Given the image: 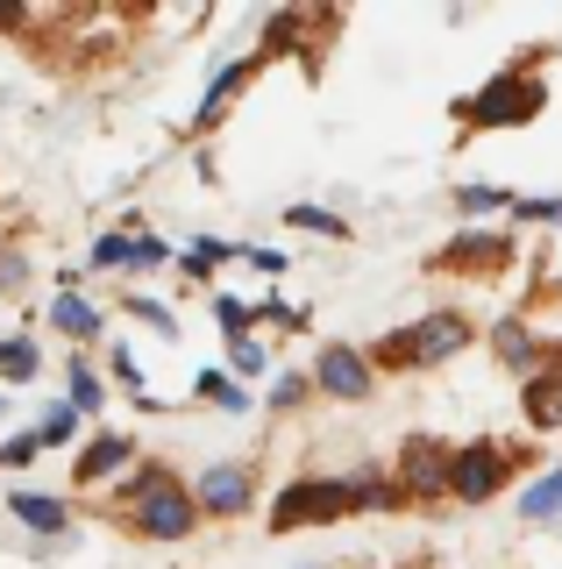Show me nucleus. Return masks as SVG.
<instances>
[{"label":"nucleus","instance_id":"1","mask_svg":"<svg viewBox=\"0 0 562 569\" xmlns=\"http://www.w3.org/2000/svg\"><path fill=\"white\" fill-rule=\"evenodd\" d=\"M114 520L136 527V533H157V541H179V533H192V520H200V512H192V498L179 491V477L150 462V470L129 485V498L114 506Z\"/></svg>","mask_w":562,"mask_h":569},{"label":"nucleus","instance_id":"2","mask_svg":"<svg viewBox=\"0 0 562 569\" xmlns=\"http://www.w3.org/2000/svg\"><path fill=\"white\" fill-rule=\"evenodd\" d=\"M463 320L455 313H434V320H420V328L407 335H392V342H378V363H392V370H413V363H434V356H449V349H463Z\"/></svg>","mask_w":562,"mask_h":569},{"label":"nucleus","instance_id":"3","mask_svg":"<svg viewBox=\"0 0 562 569\" xmlns=\"http://www.w3.org/2000/svg\"><path fill=\"white\" fill-rule=\"evenodd\" d=\"M342 506H349V485L307 477V485H292V491L271 506V527H307V512H342Z\"/></svg>","mask_w":562,"mask_h":569},{"label":"nucleus","instance_id":"4","mask_svg":"<svg viewBox=\"0 0 562 569\" xmlns=\"http://www.w3.org/2000/svg\"><path fill=\"white\" fill-rule=\"evenodd\" d=\"M449 462H455V449H442V441H407L399 491H449Z\"/></svg>","mask_w":562,"mask_h":569},{"label":"nucleus","instance_id":"5","mask_svg":"<svg viewBox=\"0 0 562 569\" xmlns=\"http://www.w3.org/2000/svg\"><path fill=\"white\" fill-rule=\"evenodd\" d=\"M499 477H505V456L491 449V441H484V449H463V456L449 462V491L455 498H491Z\"/></svg>","mask_w":562,"mask_h":569},{"label":"nucleus","instance_id":"6","mask_svg":"<svg viewBox=\"0 0 562 569\" xmlns=\"http://www.w3.org/2000/svg\"><path fill=\"white\" fill-rule=\"evenodd\" d=\"M200 506L207 512H242L250 506V470H242V462H214V470L200 477Z\"/></svg>","mask_w":562,"mask_h":569},{"label":"nucleus","instance_id":"7","mask_svg":"<svg viewBox=\"0 0 562 569\" xmlns=\"http://www.w3.org/2000/svg\"><path fill=\"white\" fill-rule=\"evenodd\" d=\"M321 385L342 391V399H363V391H371V370H363L357 349H328V356H321Z\"/></svg>","mask_w":562,"mask_h":569},{"label":"nucleus","instance_id":"8","mask_svg":"<svg viewBox=\"0 0 562 569\" xmlns=\"http://www.w3.org/2000/svg\"><path fill=\"white\" fill-rule=\"evenodd\" d=\"M14 512H22V520L29 527H64V506H58V498H37V491H14Z\"/></svg>","mask_w":562,"mask_h":569},{"label":"nucleus","instance_id":"9","mask_svg":"<svg viewBox=\"0 0 562 569\" xmlns=\"http://www.w3.org/2000/svg\"><path fill=\"white\" fill-rule=\"evenodd\" d=\"M121 456H129V441H121V435H108V441H93V449H86V462H79V477H86V485H93V477H108V470H114Z\"/></svg>","mask_w":562,"mask_h":569},{"label":"nucleus","instance_id":"10","mask_svg":"<svg viewBox=\"0 0 562 569\" xmlns=\"http://www.w3.org/2000/svg\"><path fill=\"white\" fill-rule=\"evenodd\" d=\"M555 506H562V477H549V485L526 491V520H541V512H555Z\"/></svg>","mask_w":562,"mask_h":569},{"label":"nucleus","instance_id":"11","mask_svg":"<svg viewBox=\"0 0 562 569\" xmlns=\"http://www.w3.org/2000/svg\"><path fill=\"white\" fill-rule=\"evenodd\" d=\"M0 370H8V378H29V370H37V356H29V342H8V349H0Z\"/></svg>","mask_w":562,"mask_h":569},{"label":"nucleus","instance_id":"12","mask_svg":"<svg viewBox=\"0 0 562 569\" xmlns=\"http://www.w3.org/2000/svg\"><path fill=\"white\" fill-rule=\"evenodd\" d=\"M534 420H562V385H534Z\"/></svg>","mask_w":562,"mask_h":569}]
</instances>
